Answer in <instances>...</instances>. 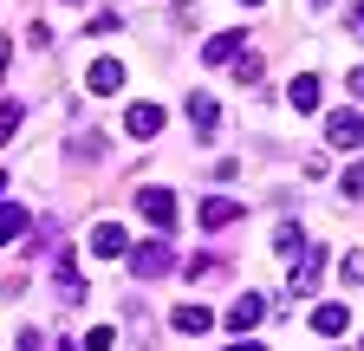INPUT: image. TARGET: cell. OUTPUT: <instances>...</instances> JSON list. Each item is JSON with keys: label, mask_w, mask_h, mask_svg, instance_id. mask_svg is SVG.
<instances>
[{"label": "cell", "mask_w": 364, "mask_h": 351, "mask_svg": "<svg viewBox=\"0 0 364 351\" xmlns=\"http://www.w3.org/2000/svg\"><path fill=\"white\" fill-rule=\"evenodd\" d=\"M169 267H176L169 241H144V247H130V274H136V280H156V274H169Z\"/></svg>", "instance_id": "1"}, {"label": "cell", "mask_w": 364, "mask_h": 351, "mask_svg": "<svg viewBox=\"0 0 364 351\" xmlns=\"http://www.w3.org/2000/svg\"><path fill=\"white\" fill-rule=\"evenodd\" d=\"M136 215L150 228H176V189H136Z\"/></svg>", "instance_id": "2"}, {"label": "cell", "mask_w": 364, "mask_h": 351, "mask_svg": "<svg viewBox=\"0 0 364 351\" xmlns=\"http://www.w3.org/2000/svg\"><path fill=\"white\" fill-rule=\"evenodd\" d=\"M326 144H332V150H358V144H364V117H358V111H332Z\"/></svg>", "instance_id": "3"}, {"label": "cell", "mask_w": 364, "mask_h": 351, "mask_svg": "<svg viewBox=\"0 0 364 351\" xmlns=\"http://www.w3.org/2000/svg\"><path fill=\"white\" fill-rule=\"evenodd\" d=\"M196 222H202L208 234H221L228 222H241V202H235V195H208V202L196 208Z\"/></svg>", "instance_id": "4"}, {"label": "cell", "mask_w": 364, "mask_h": 351, "mask_svg": "<svg viewBox=\"0 0 364 351\" xmlns=\"http://www.w3.org/2000/svg\"><path fill=\"white\" fill-rule=\"evenodd\" d=\"M124 130H130V137H156V130H163V104H150V98H136L130 111H124Z\"/></svg>", "instance_id": "5"}, {"label": "cell", "mask_w": 364, "mask_h": 351, "mask_svg": "<svg viewBox=\"0 0 364 351\" xmlns=\"http://www.w3.org/2000/svg\"><path fill=\"white\" fill-rule=\"evenodd\" d=\"M91 254H98V260H117V254H130V234L117 222H98V228H91Z\"/></svg>", "instance_id": "6"}, {"label": "cell", "mask_w": 364, "mask_h": 351, "mask_svg": "<svg viewBox=\"0 0 364 351\" xmlns=\"http://www.w3.org/2000/svg\"><path fill=\"white\" fill-rule=\"evenodd\" d=\"M247 53V33H215L208 46H202V65H228V59H241Z\"/></svg>", "instance_id": "7"}, {"label": "cell", "mask_w": 364, "mask_h": 351, "mask_svg": "<svg viewBox=\"0 0 364 351\" xmlns=\"http://www.w3.org/2000/svg\"><path fill=\"white\" fill-rule=\"evenodd\" d=\"M260 313H267V299H260V293H241L235 306H228V332H254Z\"/></svg>", "instance_id": "8"}, {"label": "cell", "mask_w": 364, "mask_h": 351, "mask_svg": "<svg viewBox=\"0 0 364 351\" xmlns=\"http://www.w3.org/2000/svg\"><path fill=\"white\" fill-rule=\"evenodd\" d=\"M326 260H332L326 247H306V254H299V267H293V293H312L318 274H326Z\"/></svg>", "instance_id": "9"}, {"label": "cell", "mask_w": 364, "mask_h": 351, "mask_svg": "<svg viewBox=\"0 0 364 351\" xmlns=\"http://www.w3.org/2000/svg\"><path fill=\"white\" fill-rule=\"evenodd\" d=\"M189 124H196V137H215V124H221V104L208 92H189Z\"/></svg>", "instance_id": "10"}, {"label": "cell", "mask_w": 364, "mask_h": 351, "mask_svg": "<svg viewBox=\"0 0 364 351\" xmlns=\"http://www.w3.org/2000/svg\"><path fill=\"white\" fill-rule=\"evenodd\" d=\"M345 325H351V313H345L338 299H326V306H312V332H318V338H338Z\"/></svg>", "instance_id": "11"}, {"label": "cell", "mask_w": 364, "mask_h": 351, "mask_svg": "<svg viewBox=\"0 0 364 351\" xmlns=\"http://www.w3.org/2000/svg\"><path fill=\"white\" fill-rule=\"evenodd\" d=\"M85 85H91V92H98V98H111L117 85H124V65H117V59H98V65L85 72Z\"/></svg>", "instance_id": "12"}, {"label": "cell", "mask_w": 364, "mask_h": 351, "mask_svg": "<svg viewBox=\"0 0 364 351\" xmlns=\"http://www.w3.org/2000/svg\"><path fill=\"white\" fill-rule=\"evenodd\" d=\"M287 104H293V111H318V78H312V72H299V78L287 85Z\"/></svg>", "instance_id": "13"}, {"label": "cell", "mask_w": 364, "mask_h": 351, "mask_svg": "<svg viewBox=\"0 0 364 351\" xmlns=\"http://www.w3.org/2000/svg\"><path fill=\"white\" fill-rule=\"evenodd\" d=\"M273 254H280V260H299V254H306V234H299V222H280V228H273Z\"/></svg>", "instance_id": "14"}, {"label": "cell", "mask_w": 364, "mask_h": 351, "mask_svg": "<svg viewBox=\"0 0 364 351\" xmlns=\"http://www.w3.org/2000/svg\"><path fill=\"white\" fill-rule=\"evenodd\" d=\"M20 234H26V208L20 202H0V247L20 241Z\"/></svg>", "instance_id": "15"}, {"label": "cell", "mask_w": 364, "mask_h": 351, "mask_svg": "<svg viewBox=\"0 0 364 351\" xmlns=\"http://www.w3.org/2000/svg\"><path fill=\"white\" fill-rule=\"evenodd\" d=\"M208 325H215L208 306H176V332H189V338H196V332H208Z\"/></svg>", "instance_id": "16"}, {"label": "cell", "mask_w": 364, "mask_h": 351, "mask_svg": "<svg viewBox=\"0 0 364 351\" xmlns=\"http://www.w3.org/2000/svg\"><path fill=\"white\" fill-rule=\"evenodd\" d=\"M20 117H26V111H20V98L0 104V144H14V137H20Z\"/></svg>", "instance_id": "17"}, {"label": "cell", "mask_w": 364, "mask_h": 351, "mask_svg": "<svg viewBox=\"0 0 364 351\" xmlns=\"http://www.w3.org/2000/svg\"><path fill=\"white\" fill-rule=\"evenodd\" d=\"M345 195H351V202H364V163H351V169H345Z\"/></svg>", "instance_id": "18"}, {"label": "cell", "mask_w": 364, "mask_h": 351, "mask_svg": "<svg viewBox=\"0 0 364 351\" xmlns=\"http://www.w3.org/2000/svg\"><path fill=\"white\" fill-rule=\"evenodd\" d=\"M111 345H117V332H111V325H98V332L85 338V351H111Z\"/></svg>", "instance_id": "19"}, {"label": "cell", "mask_w": 364, "mask_h": 351, "mask_svg": "<svg viewBox=\"0 0 364 351\" xmlns=\"http://www.w3.org/2000/svg\"><path fill=\"white\" fill-rule=\"evenodd\" d=\"M338 274H345L351 286H364V254H345V267H338Z\"/></svg>", "instance_id": "20"}, {"label": "cell", "mask_w": 364, "mask_h": 351, "mask_svg": "<svg viewBox=\"0 0 364 351\" xmlns=\"http://www.w3.org/2000/svg\"><path fill=\"white\" fill-rule=\"evenodd\" d=\"M235 78H247V85H254V78H260V59H254V53H241V59H235Z\"/></svg>", "instance_id": "21"}, {"label": "cell", "mask_w": 364, "mask_h": 351, "mask_svg": "<svg viewBox=\"0 0 364 351\" xmlns=\"http://www.w3.org/2000/svg\"><path fill=\"white\" fill-rule=\"evenodd\" d=\"M59 293H65V299H85V280H78V274L65 267V274H59Z\"/></svg>", "instance_id": "22"}, {"label": "cell", "mask_w": 364, "mask_h": 351, "mask_svg": "<svg viewBox=\"0 0 364 351\" xmlns=\"http://www.w3.org/2000/svg\"><path fill=\"white\" fill-rule=\"evenodd\" d=\"M14 351H46V338H39V332H20V338H14Z\"/></svg>", "instance_id": "23"}, {"label": "cell", "mask_w": 364, "mask_h": 351, "mask_svg": "<svg viewBox=\"0 0 364 351\" xmlns=\"http://www.w3.org/2000/svg\"><path fill=\"white\" fill-rule=\"evenodd\" d=\"M7 59H14V39H7V33H0V72H7Z\"/></svg>", "instance_id": "24"}, {"label": "cell", "mask_w": 364, "mask_h": 351, "mask_svg": "<svg viewBox=\"0 0 364 351\" xmlns=\"http://www.w3.org/2000/svg\"><path fill=\"white\" fill-rule=\"evenodd\" d=\"M351 98H364V65H358V72H351Z\"/></svg>", "instance_id": "25"}, {"label": "cell", "mask_w": 364, "mask_h": 351, "mask_svg": "<svg viewBox=\"0 0 364 351\" xmlns=\"http://www.w3.org/2000/svg\"><path fill=\"white\" fill-rule=\"evenodd\" d=\"M228 351H267V345H228Z\"/></svg>", "instance_id": "26"}, {"label": "cell", "mask_w": 364, "mask_h": 351, "mask_svg": "<svg viewBox=\"0 0 364 351\" xmlns=\"http://www.w3.org/2000/svg\"><path fill=\"white\" fill-rule=\"evenodd\" d=\"M0 189H7V169H0Z\"/></svg>", "instance_id": "27"}, {"label": "cell", "mask_w": 364, "mask_h": 351, "mask_svg": "<svg viewBox=\"0 0 364 351\" xmlns=\"http://www.w3.org/2000/svg\"><path fill=\"white\" fill-rule=\"evenodd\" d=\"M312 7H326V0H312Z\"/></svg>", "instance_id": "28"}, {"label": "cell", "mask_w": 364, "mask_h": 351, "mask_svg": "<svg viewBox=\"0 0 364 351\" xmlns=\"http://www.w3.org/2000/svg\"><path fill=\"white\" fill-rule=\"evenodd\" d=\"M247 7H260V0H247Z\"/></svg>", "instance_id": "29"}, {"label": "cell", "mask_w": 364, "mask_h": 351, "mask_svg": "<svg viewBox=\"0 0 364 351\" xmlns=\"http://www.w3.org/2000/svg\"><path fill=\"white\" fill-rule=\"evenodd\" d=\"M358 26H364V14H358Z\"/></svg>", "instance_id": "30"}]
</instances>
